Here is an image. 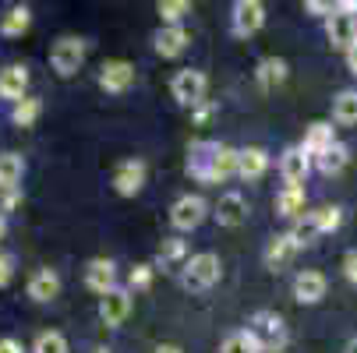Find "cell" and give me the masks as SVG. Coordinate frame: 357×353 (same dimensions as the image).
<instances>
[{"label": "cell", "mask_w": 357, "mask_h": 353, "mask_svg": "<svg viewBox=\"0 0 357 353\" xmlns=\"http://www.w3.org/2000/svg\"><path fill=\"white\" fill-rule=\"evenodd\" d=\"M18 205H22V191H4V194H0V216L18 209Z\"/></svg>", "instance_id": "cell-37"}, {"label": "cell", "mask_w": 357, "mask_h": 353, "mask_svg": "<svg viewBox=\"0 0 357 353\" xmlns=\"http://www.w3.org/2000/svg\"><path fill=\"white\" fill-rule=\"evenodd\" d=\"M223 276V265H220V255L213 251H202V255H191L188 265L181 269V286L191 290V293H202V290H213Z\"/></svg>", "instance_id": "cell-2"}, {"label": "cell", "mask_w": 357, "mask_h": 353, "mask_svg": "<svg viewBox=\"0 0 357 353\" xmlns=\"http://www.w3.org/2000/svg\"><path fill=\"white\" fill-rule=\"evenodd\" d=\"M333 120L350 127L357 124V88H343L336 99H333Z\"/></svg>", "instance_id": "cell-28"}, {"label": "cell", "mask_w": 357, "mask_h": 353, "mask_svg": "<svg viewBox=\"0 0 357 353\" xmlns=\"http://www.w3.org/2000/svg\"><path fill=\"white\" fill-rule=\"evenodd\" d=\"M85 286L99 297H107L110 290H117V269L110 258H92L85 265Z\"/></svg>", "instance_id": "cell-14"}, {"label": "cell", "mask_w": 357, "mask_h": 353, "mask_svg": "<svg viewBox=\"0 0 357 353\" xmlns=\"http://www.w3.org/2000/svg\"><path fill=\"white\" fill-rule=\"evenodd\" d=\"M343 276L357 286V251H347V258H343Z\"/></svg>", "instance_id": "cell-38"}, {"label": "cell", "mask_w": 357, "mask_h": 353, "mask_svg": "<svg viewBox=\"0 0 357 353\" xmlns=\"http://www.w3.org/2000/svg\"><path fill=\"white\" fill-rule=\"evenodd\" d=\"M336 11H340V15H357V0H340Z\"/></svg>", "instance_id": "cell-43"}, {"label": "cell", "mask_w": 357, "mask_h": 353, "mask_svg": "<svg viewBox=\"0 0 357 353\" xmlns=\"http://www.w3.org/2000/svg\"><path fill=\"white\" fill-rule=\"evenodd\" d=\"M206 88H209V78L202 74V71H195V68L177 71V74H174V81H170L174 99H177L181 107H191V110L206 103Z\"/></svg>", "instance_id": "cell-5"}, {"label": "cell", "mask_w": 357, "mask_h": 353, "mask_svg": "<svg viewBox=\"0 0 357 353\" xmlns=\"http://www.w3.org/2000/svg\"><path fill=\"white\" fill-rule=\"evenodd\" d=\"M347 68H350V74L357 78V42H354V46L347 49Z\"/></svg>", "instance_id": "cell-42"}, {"label": "cell", "mask_w": 357, "mask_h": 353, "mask_svg": "<svg viewBox=\"0 0 357 353\" xmlns=\"http://www.w3.org/2000/svg\"><path fill=\"white\" fill-rule=\"evenodd\" d=\"M145 177H149V166H145L142 159H121V163L114 166L110 184H114V191H117L121 198H135V194L145 187Z\"/></svg>", "instance_id": "cell-8"}, {"label": "cell", "mask_w": 357, "mask_h": 353, "mask_svg": "<svg viewBox=\"0 0 357 353\" xmlns=\"http://www.w3.org/2000/svg\"><path fill=\"white\" fill-rule=\"evenodd\" d=\"M131 81H135V68L128 61H103V68H99V88L103 92L121 95L131 88Z\"/></svg>", "instance_id": "cell-10"}, {"label": "cell", "mask_w": 357, "mask_h": 353, "mask_svg": "<svg viewBox=\"0 0 357 353\" xmlns=\"http://www.w3.org/2000/svg\"><path fill=\"white\" fill-rule=\"evenodd\" d=\"M255 336H259V343L266 346V353H280V346L287 343V325L276 311H255L251 325H248Z\"/></svg>", "instance_id": "cell-7"}, {"label": "cell", "mask_w": 357, "mask_h": 353, "mask_svg": "<svg viewBox=\"0 0 357 353\" xmlns=\"http://www.w3.org/2000/svg\"><path fill=\"white\" fill-rule=\"evenodd\" d=\"M308 219H312V226H315L319 237H322V233L340 230V223H343V209H340V205H322V209L308 212Z\"/></svg>", "instance_id": "cell-30"}, {"label": "cell", "mask_w": 357, "mask_h": 353, "mask_svg": "<svg viewBox=\"0 0 357 353\" xmlns=\"http://www.w3.org/2000/svg\"><path fill=\"white\" fill-rule=\"evenodd\" d=\"M29 297L36 300V304H50L57 293H61V276L54 272V269H36L32 276H29Z\"/></svg>", "instance_id": "cell-18"}, {"label": "cell", "mask_w": 357, "mask_h": 353, "mask_svg": "<svg viewBox=\"0 0 357 353\" xmlns=\"http://www.w3.org/2000/svg\"><path fill=\"white\" fill-rule=\"evenodd\" d=\"M92 353H110V350H103V346H99V350H92Z\"/></svg>", "instance_id": "cell-47"}, {"label": "cell", "mask_w": 357, "mask_h": 353, "mask_svg": "<svg viewBox=\"0 0 357 353\" xmlns=\"http://www.w3.org/2000/svg\"><path fill=\"white\" fill-rule=\"evenodd\" d=\"M326 32H329V46L347 54V49L357 42V18H354V15H340V11L333 8V15H329V22H326Z\"/></svg>", "instance_id": "cell-15"}, {"label": "cell", "mask_w": 357, "mask_h": 353, "mask_svg": "<svg viewBox=\"0 0 357 353\" xmlns=\"http://www.w3.org/2000/svg\"><path fill=\"white\" fill-rule=\"evenodd\" d=\"M276 216H283V219L304 216V187H283L276 194Z\"/></svg>", "instance_id": "cell-26"}, {"label": "cell", "mask_w": 357, "mask_h": 353, "mask_svg": "<svg viewBox=\"0 0 357 353\" xmlns=\"http://www.w3.org/2000/svg\"><path fill=\"white\" fill-rule=\"evenodd\" d=\"M216 223L220 226H227V230H234V226H241L244 219H248V201H244V194H237V191H227V194H220V201H216Z\"/></svg>", "instance_id": "cell-16"}, {"label": "cell", "mask_w": 357, "mask_h": 353, "mask_svg": "<svg viewBox=\"0 0 357 353\" xmlns=\"http://www.w3.org/2000/svg\"><path fill=\"white\" fill-rule=\"evenodd\" d=\"M241 148L223 141H191L188 148V173L202 184H223L227 177H237Z\"/></svg>", "instance_id": "cell-1"}, {"label": "cell", "mask_w": 357, "mask_h": 353, "mask_svg": "<svg viewBox=\"0 0 357 353\" xmlns=\"http://www.w3.org/2000/svg\"><path fill=\"white\" fill-rule=\"evenodd\" d=\"M326 276L315 272V269H304L294 276V300L297 304H319V300L326 297Z\"/></svg>", "instance_id": "cell-13"}, {"label": "cell", "mask_w": 357, "mask_h": 353, "mask_svg": "<svg viewBox=\"0 0 357 353\" xmlns=\"http://www.w3.org/2000/svg\"><path fill=\"white\" fill-rule=\"evenodd\" d=\"M347 163H350V148L347 145H333V148H326L322 156H315V166L326 173V177H336V173H343L347 170Z\"/></svg>", "instance_id": "cell-27"}, {"label": "cell", "mask_w": 357, "mask_h": 353, "mask_svg": "<svg viewBox=\"0 0 357 353\" xmlns=\"http://www.w3.org/2000/svg\"><path fill=\"white\" fill-rule=\"evenodd\" d=\"M152 279H156V265L142 262V265H135V269H131L128 286H131V290H149V286H152Z\"/></svg>", "instance_id": "cell-35"}, {"label": "cell", "mask_w": 357, "mask_h": 353, "mask_svg": "<svg viewBox=\"0 0 357 353\" xmlns=\"http://www.w3.org/2000/svg\"><path fill=\"white\" fill-rule=\"evenodd\" d=\"M287 237H290V240H294V247L301 251V247H308V244L319 237V230L312 226V219H308V216H304V219H297V223H294V230H290Z\"/></svg>", "instance_id": "cell-34"}, {"label": "cell", "mask_w": 357, "mask_h": 353, "mask_svg": "<svg viewBox=\"0 0 357 353\" xmlns=\"http://www.w3.org/2000/svg\"><path fill=\"white\" fill-rule=\"evenodd\" d=\"M39 113H43V103H39L36 95H25L22 103L11 107V120H15L18 127H32V124L39 120Z\"/></svg>", "instance_id": "cell-31"}, {"label": "cell", "mask_w": 357, "mask_h": 353, "mask_svg": "<svg viewBox=\"0 0 357 353\" xmlns=\"http://www.w3.org/2000/svg\"><path fill=\"white\" fill-rule=\"evenodd\" d=\"M4 230H8V223H4V216H0V237H4Z\"/></svg>", "instance_id": "cell-46"}, {"label": "cell", "mask_w": 357, "mask_h": 353, "mask_svg": "<svg viewBox=\"0 0 357 353\" xmlns=\"http://www.w3.org/2000/svg\"><path fill=\"white\" fill-rule=\"evenodd\" d=\"M333 145H336V127L326 124V120H315L308 131H304V141H301V148H304V152H308L312 159L322 156L326 148H333Z\"/></svg>", "instance_id": "cell-20"}, {"label": "cell", "mask_w": 357, "mask_h": 353, "mask_svg": "<svg viewBox=\"0 0 357 353\" xmlns=\"http://www.w3.org/2000/svg\"><path fill=\"white\" fill-rule=\"evenodd\" d=\"M22 177H25V159L18 152L0 156V194L4 191H22Z\"/></svg>", "instance_id": "cell-23"}, {"label": "cell", "mask_w": 357, "mask_h": 353, "mask_svg": "<svg viewBox=\"0 0 357 353\" xmlns=\"http://www.w3.org/2000/svg\"><path fill=\"white\" fill-rule=\"evenodd\" d=\"M297 255V247H294V240L287 237V233H280V237H273L269 244H266V251H262V258H266V269H273V272H280L290 258Z\"/></svg>", "instance_id": "cell-24"}, {"label": "cell", "mask_w": 357, "mask_h": 353, "mask_svg": "<svg viewBox=\"0 0 357 353\" xmlns=\"http://www.w3.org/2000/svg\"><path fill=\"white\" fill-rule=\"evenodd\" d=\"M333 8L336 4H326V0H308V4H304V11H308V15H333Z\"/></svg>", "instance_id": "cell-39"}, {"label": "cell", "mask_w": 357, "mask_h": 353, "mask_svg": "<svg viewBox=\"0 0 357 353\" xmlns=\"http://www.w3.org/2000/svg\"><path fill=\"white\" fill-rule=\"evenodd\" d=\"M32 353H71V350H68V339H64L61 332L50 329V332H39V336H36Z\"/></svg>", "instance_id": "cell-32"}, {"label": "cell", "mask_w": 357, "mask_h": 353, "mask_svg": "<svg viewBox=\"0 0 357 353\" xmlns=\"http://www.w3.org/2000/svg\"><path fill=\"white\" fill-rule=\"evenodd\" d=\"M160 18H163V25H181V18L191 11V4L188 0H160Z\"/></svg>", "instance_id": "cell-33"}, {"label": "cell", "mask_w": 357, "mask_h": 353, "mask_svg": "<svg viewBox=\"0 0 357 353\" xmlns=\"http://www.w3.org/2000/svg\"><path fill=\"white\" fill-rule=\"evenodd\" d=\"M131 315V293L128 290H110L107 297H99V318H103V325H110V329H117V325H124V318Z\"/></svg>", "instance_id": "cell-11"}, {"label": "cell", "mask_w": 357, "mask_h": 353, "mask_svg": "<svg viewBox=\"0 0 357 353\" xmlns=\"http://www.w3.org/2000/svg\"><path fill=\"white\" fill-rule=\"evenodd\" d=\"M29 25H32V11L25 4H11V8H4V15H0V36H8V39L25 36Z\"/></svg>", "instance_id": "cell-21"}, {"label": "cell", "mask_w": 357, "mask_h": 353, "mask_svg": "<svg viewBox=\"0 0 357 353\" xmlns=\"http://www.w3.org/2000/svg\"><path fill=\"white\" fill-rule=\"evenodd\" d=\"M255 81H259L262 92L280 88V85L287 81V61H280V57H266V61H259V68H255Z\"/></svg>", "instance_id": "cell-22"}, {"label": "cell", "mask_w": 357, "mask_h": 353, "mask_svg": "<svg viewBox=\"0 0 357 353\" xmlns=\"http://www.w3.org/2000/svg\"><path fill=\"white\" fill-rule=\"evenodd\" d=\"M343 353H357V339H350V343H347V350H343Z\"/></svg>", "instance_id": "cell-45"}, {"label": "cell", "mask_w": 357, "mask_h": 353, "mask_svg": "<svg viewBox=\"0 0 357 353\" xmlns=\"http://www.w3.org/2000/svg\"><path fill=\"white\" fill-rule=\"evenodd\" d=\"M220 353H266V346L259 343V336H255L251 329H237L223 339Z\"/></svg>", "instance_id": "cell-25"}, {"label": "cell", "mask_w": 357, "mask_h": 353, "mask_svg": "<svg viewBox=\"0 0 357 353\" xmlns=\"http://www.w3.org/2000/svg\"><path fill=\"white\" fill-rule=\"evenodd\" d=\"M191 36L184 25H163L156 36H152V46H156V54L160 57H181L184 49H188Z\"/></svg>", "instance_id": "cell-17"}, {"label": "cell", "mask_w": 357, "mask_h": 353, "mask_svg": "<svg viewBox=\"0 0 357 353\" xmlns=\"http://www.w3.org/2000/svg\"><path fill=\"white\" fill-rule=\"evenodd\" d=\"M188 258H191V255H188V244H184L181 237H167V240L160 244V255H156L160 265H181V269L188 265Z\"/></svg>", "instance_id": "cell-29"}, {"label": "cell", "mask_w": 357, "mask_h": 353, "mask_svg": "<svg viewBox=\"0 0 357 353\" xmlns=\"http://www.w3.org/2000/svg\"><path fill=\"white\" fill-rule=\"evenodd\" d=\"M0 353H25V350H22V343H18V339L4 336V339H0Z\"/></svg>", "instance_id": "cell-41"}, {"label": "cell", "mask_w": 357, "mask_h": 353, "mask_svg": "<svg viewBox=\"0 0 357 353\" xmlns=\"http://www.w3.org/2000/svg\"><path fill=\"white\" fill-rule=\"evenodd\" d=\"M25 95H29V68L25 64L0 68V99H8V103H22Z\"/></svg>", "instance_id": "cell-12"}, {"label": "cell", "mask_w": 357, "mask_h": 353, "mask_svg": "<svg viewBox=\"0 0 357 353\" xmlns=\"http://www.w3.org/2000/svg\"><path fill=\"white\" fill-rule=\"evenodd\" d=\"M308 173H312V156L304 152L301 145H290L287 152L280 156V177H283V184L287 187H301L304 180H308Z\"/></svg>", "instance_id": "cell-9"}, {"label": "cell", "mask_w": 357, "mask_h": 353, "mask_svg": "<svg viewBox=\"0 0 357 353\" xmlns=\"http://www.w3.org/2000/svg\"><path fill=\"white\" fill-rule=\"evenodd\" d=\"M82 64H85V42L78 36H61L54 42V49H50V68L61 78H71L82 71Z\"/></svg>", "instance_id": "cell-3"}, {"label": "cell", "mask_w": 357, "mask_h": 353, "mask_svg": "<svg viewBox=\"0 0 357 353\" xmlns=\"http://www.w3.org/2000/svg\"><path fill=\"white\" fill-rule=\"evenodd\" d=\"M15 276V255H8V251H0V286H8Z\"/></svg>", "instance_id": "cell-36"}, {"label": "cell", "mask_w": 357, "mask_h": 353, "mask_svg": "<svg viewBox=\"0 0 357 353\" xmlns=\"http://www.w3.org/2000/svg\"><path fill=\"white\" fill-rule=\"evenodd\" d=\"M191 113H195V120H198V124H206V120L216 113V107H213V103H202V107H195Z\"/></svg>", "instance_id": "cell-40"}, {"label": "cell", "mask_w": 357, "mask_h": 353, "mask_svg": "<svg viewBox=\"0 0 357 353\" xmlns=\"http://www.w3.org/2000/svg\"><path fill=\"white\" fill-rule=\"evenodd\" d=\"M266 25V4L262 0H237V4L230 8V32L234 36H241V39H248V36H255Z\"/></svg>", "instance_id": "cell-6"}, {"label": "cell", "mask_w": 357, "mask_h": 353, "mask_svg": "<svg viewBox=\"0 0 357 353\" xmlns=\"http://www.w3.org/2000/svg\"><path fill=\"white\" fill-rule=\"evenodd\" d=\"M156 353H184V350L174 346V343H163V346H156Z\"/></svg>", "instance_id": "cell-44"}, {"label": "cell", "mask_w": 357, "mask_h": 353, "mask_svg": "<svg viewBox=\"0 0 357 353\" xmlns=\"http://www.w3.org/2000/svg\"><path fill=\"white\" fill-rule=\"evenodd\" d=\"M269 170V152L262 145H248L241 148V163H237V177L241 180H262Z\"/></svg>", "instance_id": "cell-19"}, {"label": "cell", "mask_w": 357, "mask_h": 353, "mask_svg": "<svg viewBox=\"0 0 357 353\" xmlns=\"http://www.w3.org/2000/svg\"><path fill=\"white\" fill-rule=\"evenodd\" d=\"M206 216H209V205H206V198H202V194H181L170 205V226L181 230V233L198 230L202 223H206Z\"/></svg>", "instance_id": "cell-4"}]
</instances>
